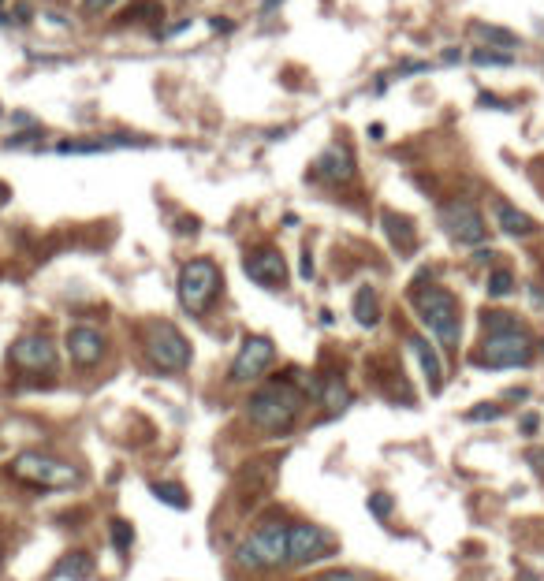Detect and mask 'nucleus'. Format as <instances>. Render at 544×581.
Masks as SVG:
<instances>
[{
	"label": "nucleus",
	"mask_w": 544,
	"mask_h": 581,
	"mask_svg": "<svg viewBox=\"0 0 544 581\" xmlns=\"http://www.w3.org/2000/svg\"><path fill=\"white\" fill-rule=\"evenodd\" d=\"M321 399H325L328 414H339V410H347V407H350V391H347V384L339 380V376H332V380L325 384V391H321Z\"/></svg>",
	"instance_id": "nucleus-20"
},
{
	"label": "nucleus",
	"mask_w": 544,
	"mask_h": 581,
	"mask_svg": "<svg viewBox=\"0 0 544 581\" xmlns=\"http://www.w3.org/2000/svg\"><path fill=\"white\" fill-rule=\"evenodd\" d=\"M500 414H503L500 407H492V402H481V407H474V410L466 414V418H470V421H496Z\"/></svg>",
	"instance_id": "nucleus-27"
},
{
	"label": "nucleus",
	"mask_w": 544,
	"mask_h": 581,
	"mask_svg": "<svg viewBox=\"0 0 544 581\" xmlns=\"http://www.w3.org/2000/svg\"><path fill=\"white\" fill-rule=\"evenodd\" d=\"M108 533H112V544H116L119 551H127V548L134 544V529H131V522H123V518H112Z\"/></svg>",
	"instance_id": "nucleus-26"
},
{
	"label": "nucleus",
	"mask_w": 544,
	"mask_h": 581,
	"mask_svg": "<svg viewBox=\"0 0 544 581\" xmlns=\"http://www.w3.org/2000/svg\"><path fill=\"white\" fill-rule=\"evenodd\" d=\"M239 567H250V570H272L280 562H288V525L283 522H265L239 544L235 551Z\"/></svg>",
	"instance_id": "nucleus-3"
},
{
	"label": "nucleus",
	"mask_w": 544,
	"mask_h": 581,
	"mask_svg": "<svg viewBox=\"0 0 544 581\" xmlns=\"http://www.w3.org/2000/svg\"><path fill=\"white\" fill-rule=\"evenodd\" d=\"M12 362L26 373H52L57 369V343L49 336H19L12 343Z\"/></svg>",
	"instance_id": "nucleus-9"
},
{
	"label": "nucleus",
	"mask_w": 544,
	"mask_h": 581,
	"mask_svg": "<svg viewBox=\"0 0 544 581\" xmlns=\"http://www.w3.org/2000/svg\"><path fill=\"white\" fill-rule=\"evenodd\" d=\"M332 555V544L321 525H291L288 529V562H313Z\"/></svg>",
	"instance_id": "nucleus-11"
},
{
	"label": "nucleus",
	"mask_w": 544,
	"mask_h": 581,
	"mask_svg": "<svg viewBox=\"0 0 544 581\" xmlns=\"http://www.w3.org/2000/svg\"><path fill=\"white\" fill-rule=\"evenodd\" d=\"M518 429H522V436H533V432L541 429V418H537V414H525V418L518 421Z\"/></svg>",
	"instance_id": "nucleus-30"
},
{
	"label": "nucleus",
	"mask_w": 544,
	"mask_h": 581,
	"mask_svg": "<svg viewBox=\"0 0 544 581\" xmlns=\"http://www.w3.org/2000/svg\"><path fill=\"white\" fill-rule=\"evenodd\" d=\"M370 511L376 514V518H388V514H392V496H384V492L370 496Z\"/></svg>",
	"instance_id": "nucleus-28"
},
{
	"label": "nucleus",
	"mask_w": 544,
	"mask_h": 581,
	"mask_svg": "<svg viewBox=\"0 0 544 581\" xmlns=\"http://www.w3.org/2000/svg\"><path fill=\"white\" fill-rule=\"evenodd\" d=\"M410 350L421 362V373H425V380H429V391H440V387H444V362H440L436 347H429V339H421V336H410Z\"/></svg>",
	"instance_id": "nucleus-15"
},
{
	"label": "nucleus",
	"mask_w": 544,
	"mask_h": 581,
	"mask_svg": "<svg viewBox=\"0 0 544 581\" xmlns=\"http://www.w3.org/2000/svg\"><path fill=\"white\" fill-rule=\"evenodd\" d=\"M321 581H362L358 574H350V570H336V574H325Z\"/></svg>",
	"instance_id": "nucleus-31"
},
{
	"label": "nucleus",
	"mask_w": 544,
	"mask_h": 581,
	"mask_svg": "<svg viewBox=\"0 0 544 581\" xmlns=\"http://www.w3.org/2000/svg\"><path fill=\"white\" fill-rule=\"evenodd\" d=\"M276 4H280V0H265V4H261V8H265V12H272V8H276Z\"/></svg>",
	"instance_id": "nucleus-34"
},
{
	"label": "nucleus",
	"mask_w": 544,
	"mask_h": 581,
	"mask_svg": "<svg viewBox=\"0 0 544 581\" xmlns=\"http://www.w3.org/2000/svg\"><path fill=\"white\" fill-rule=\"evenodd\" d=\"M530 358H533L530 336L522 328H511V332H488L485 343L477 347L474 362L488 369H507V365H525Z\"/></svg>",
	"instance_id": "nucleus-6"
},
{
	"label": "nucleus",
	"mask_w": 544,
	"mask_h": 581,
	"mask_svg": "<svg viewBox=\"0 0 544 581\" xmlns=\"http://www.w3.org/2000/svg\"><path fill=\"white\" fill-rule=\"evenodd\" d=\"M272 343L265 336H250L243 347H239V354H235V362H232V380L235 384H246V380H257V376L269 369V362H272Z\"/></svg>",
	"instance_id": "nucleus-10"
},
{
	"label": "nucleus",
	"mask_w": 544,
	"mask_h": 581,
	"mask_svg": "<svg viewBox=\"0 0 544 581\" xmlns=\"http://www.w3.org/2000/svg\"><path fill=\"white\" fill-rule=\"evenodd\" d=\"M12 473L26 485H38V488H79L82 485V473L71 462L63 458H52V455H41V451H23L19 458L12 462Z\"/></svg>",
	"instance_id": "nucleus-4"
},
{
	"label": "nucleus",
	"mask_w": 544,
	"mask_h": 581,
	"mask_svg": "<svg viewBox=\"0 0 544 581\" xmlns=\"http://www.w3.org/2000/svg\"><path fill=\"white\" fill-rule=\"evenodd\" d=\"M52 578H63V581H90V578H94V559H90L86 551H68V555L57 562Z\"/></svg>",
	"instance_id": "nucleus-17"
},
{
	"label": "nucleus",
	"mask_w": 544,
	"mask_h": 581,
	"mask_svg": "<svg viewBox=\"0 0 544 581\" xmlns=\"http://www.w3.org/2000/svg\"><path fill=\"white\" fill-rule=\"evenodd\" d=\"M153 496H157V500H161V503L175 507V511H187V507H190L187 492H183L179 485H168V481H164V485H153Z\"/></svg>",
	"instance_id": "nucleus-21"
},
{
	"label": "nucleus",
	"mask_w": 544,
	"mask_h": 581,
	"mask_svg": "<svg viewBox=\"0 0 544 581\" xmlns=\"http://www.w3.org/2000/svg\"><path fill=\"white\" fill-rule=\"evenodd\" d=\"M8 198H12V187H8V183H0V209L8 205Z\"/></svg>",
	"instance_id": "nucleus-33"
},
{
	"label": "nucleus",
	"mask_w": 544,
	"mask_h": 581,
	"mask_svg": "<svg viewBox=\"0 0 544 581\" xmlns=\"http://www.w3.org/2000/svg\"><path fill=\"white\" fill-rule=\"evenodd\" d=\"M470 60H474L477 68H511V63H514V52H492V49H474V52H470Z\"/></svg>",
	"instance_id": "nucleus-23"
},
{
	"label": "nucleus",
	"mask_w": 544,
	"mask_h": 581,
	"mask_svg": "<svg viewBox=\"0 0 544 581\" xmlns=\"http://www.w3.org/2000/svg\"><path fill=\"white\" fill-rule=\"evenodd\" d=\"M313 168H317V179L325 183H350L354 179V156H350L347 145H328Z\"/></svg>",
	"instance_id": "nucleus-14"
},
{
	"label": "nucleus",
	"mask_w": 544,
	"mask_h": 581,
	"mask_svg": "<svg viewBox=\"0 0 544 581\" xmlns=\"http://www.w3.org/2000/svg\"><path fill=\"white\" fill-rule=\"evenodd\" d=\"M440 220H444L447 235L455 238V243H463V246H477V243H485V235H488V227H485L481 213H477V205H474V201H466V198L447 201L444 213H440Z\"/></svg>",
	"instance_id": "nucleus-8"
},
{
	"label": "nucleus",
	"mask_w": 544,
	"mask_h": 581,
	"mask_svg": "<svg viewBox=\"0 0 544 581\" xmlns=\"http://www.w3.org/2000/svg\"><path fill=\"white\" fill-rule=\"evenodd\" d=\"M414 306H418V317L432 336L440 339L444 347H459V302L455 294L444 287H418L414 291Z\"/></svg>",
	"instance_id": "nucleus-2"
},
{
	"label": "nucleus",
	"mask_w": 544,
	"mask_h": 581,
	"mask_svg": "<svg viewBox=\"0 0 544 581\" xmlns=\"http://www.w3.org/2000/svg\"><path fill=\"white\" fill-rule=\"evenodd\" d=\"M243 272L250 276V280L257 283V287H283L288 283V261H283L280 250H257L243 261Z\"/></svg>",
	"instance_id": "nucleus-12"
},
{
	"label": "nucleus",
	"mask_w": 544,
	"mask_h": 581,
	"mask_svg": "<svg viewBox=\"0 0 544 581\" xmlns=\"http://www.w3.org/2000/svg\"><path fill=\"white\" fill-rule=\"evenodd\" d=\"M302 410V391L291 380H269L246 402V418L261 432H288Z\"/></svg>",
	"instance_id": "nucleus-1"
},
{
	"label": "nucleus",
	"mask_w": 544,
	"mask_h": 581,
	"mask_svg": "<svg viewBox=\"0 0 544 581\" xmlns=\"http://www.w3.org/2000/svg\"><path fill=\"white\" fill-rule=\"evenodd\" d=\"M127 145H142L138 138H97V142H63L57 153H108V150H127Z\"/></svg>",
	"instance_id": "nucleus-18"
},
{
	"label": "nucleus",
	"mask_w": 544,
	"mask_h": 581,
	"mask_svg": "<svg viewBox=\"0 0 544 581\" xmlns=\"http://www.w3.org/2000/svg\"><path fill=\"white\" fill-rule=\"evenodd\" d=\"M354 317L362 328H376V320H381V306H376V291L373 287H362L354 294Z\"/></svg>",
	"instance_id": "nucleus-19"
},
{
	"label": "nucleus",
	"mask_w": 544,
	"mask_h": 581,
	"mask_svg": "<svg viewBox=\"0 0 544 581\" xmlns=\"http://www.w3.org/2000/svg\"><path fill=\"white\" fill-rule=\"evenodd\" d=\"M145 354H150V362L157 369L179 373V369H187V362H190V343L183 339V332L175 325L153 320V325L145 328Z\"/></svg>",
	"instance_id": "nucleus-5"
},
{
	"label": "nucleus",
	"mask_w": 544,
	"mask_h": 581,
	"mask_svg": "<svg viewBox=\"0 0 544 581\" xmlns=\"http://www.w3.org/2000/svg\"><path fill=\"white\" fill-rule=\"evenodd\" d=\"M485 332H511V328H522L518 320H514V313H503V309H488L481 317Z\"/></svg>",
	"instance_id": "nucleus-25"
},
{
	"label": "nucleus",
	"mask_w": 544,
	"mask_h": 581,
	"mask_svg": "<svg viewBox=\"0 0 544 581\" xmlns=\"http://www.w3.org/2000/svg\"><path fill=\"white\" fill-rule=\"evenodd\" d=\"M485 291L492 294V298H507V294L514 291V276L507 272V269H496V272H488V280H485Z\"/></svg>",
	"instance_id": "nucleus-22"
},
{
	"label": "nucleus",
	"mask_w": 544,
	"mask_h": 581,
	"mask_svg": "<svg viewBox=\"0 0 544 581\" xmlns=\"http://www.w3.org/2000/svg\"><path fill=\"white\" fill-rule=\"evenodd\" d=\"M474 34H477V38H485V41H492V45H503V49H514V45H518V38H514L511 30H503V26H485V23H477Z\"/></svg>",
	"instance_id": "nucleus-24"
},
{
	"label": "nucleus",
	"mask_w": 544,
	"mask_h": 581,
	"mask_svg": "<svg viewBox=\"0 0 544 581\" xmlns=\"http://www.w3.org/2000/svg\"><path fill=\"white\" fill-rule=\"evenodd\" d=\"M216 287H220V272L209 257H194V261H187L179 269V302L187 313H205Z\"/></svg>",
	"instance_id": "nucleus-7"
},
{
	"label": "nucleus",
	"mask_w": 544,
	"mask_h": 581,
	"mask_svg": "<svg viewBox=\"0 0 544 581\" xmlns=\"http://www.w3.org/2000/svg\"><path fill=\"white\" fill-rule=\"evenodd\" d=\"M112 4H116V0H82V12H86V15H97V12H108Z\"/></svg>",
	"instance_id": "nucleus-29"
},
{
	"label": "nucleus",
	"mask_w": 544,
	"mask_h": 581,
	"mask_svg": "<svg viewBox=\"0 0 544 581\" xmlns=\"http://www.w3.org/2000/svg\"><path fill=\"white\" fill-rule=\"evenodd\" d=\"M299 272H302V280H313V257H310V254H302V265H299Z\"/></svg>",
	"instance_id": "nucleus-32"
},
{
	"label": "nucleus",
	"mask_w": 544,
	"mask_h": 581,
	"mask_svg": "<svg viewBox=\"0 0 544 581\" xmlns=\"http://www.w3.org/2000/svg\"><path fill=\"white\" fill-rule=\"evenodd\" d=\"M496 224H500V232H507V235H518V238H525V235H533V232H537L533 216H525L522 209L507 205V201H500V205H496Z\"/></svg>",
	"instance_id": "nucleus-16"
},
{
	"label": "nucleus",
	"mask_w": 544,
	"mask_h": 581,
	"mask_svg": "<svg viewBox=\"0 0 544 581\" xmlns=\"http://www.w3.org/2000/svg\"><path fill=\"white\" fill-rule=\"evenodd\" d=\"M68 354H71V362L82 365V369L97 365L101 358H105V336H101L94 325H75L68 332Z\"/></svg>",
	"instance_id": "nucleus-13"
}]
</instances>
